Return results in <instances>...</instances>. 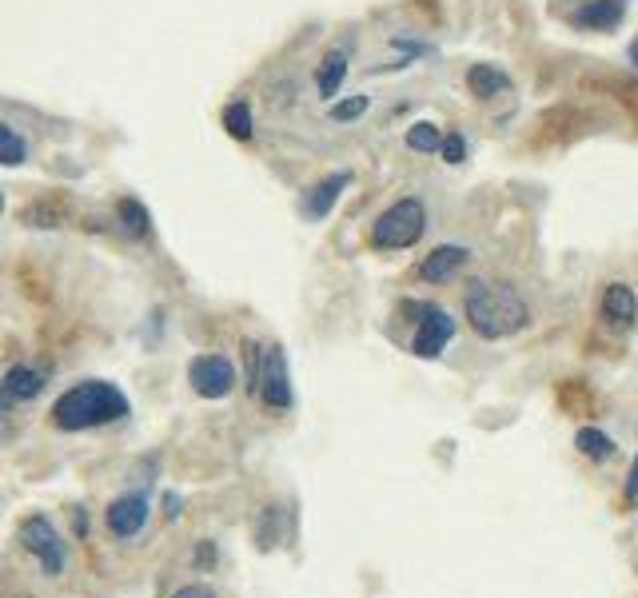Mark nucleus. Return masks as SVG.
Instances as JSON below:
<instances>
[{
	"instance_id": "f257e3e1",
	"label": "nucleus",
	"mask_w": 638,
	"mask_h": 598,
	"mask_svg": "<svg viewBox=\"0 0 638 598\" xmlns=\"http://www.w3.org/2000/svg\"><path fill=\"white\" fill-rule=\"evenodd\" d=\"M132 415L128 395L108 383V379H84L76 387H68L56 403H52V423L60 431H96L108 423H124Z\"/></svg>"
},
{
	"instance_id": "f03ea898",
	"label": "nucleus",
	"mask_w": 638,
	"mask_h": 598,
	"mask_svg": "<svg viewBox=\"0 0 638 598\" xmlns=\"http://www.w3.org/2000/svg\"><path fill=\"white\" fill-rule=\"evenodd\" d=\"M463 311H467V323L479 339H511L519 335L527 323H531V311L523 296L511 288V284H487V280H475L467 284V296H463Z\"/></svg>"
},
{
	"instance_id": "7ed1b4c3",
	"label": "nucleus",
	"mask_w": 638,
	"mask_h": 598,
	"mask_svg": "<svg viewBox=\"0 0 638 598\" xmlns=\"http://www.w3.org/2000/svg\"><path fill=\"white\" fill-rule=\"evenodd\" d=\"M427 232V208L423 200L415 196H403L395 200L375 224H371V248L375 252H403V248H415Z\"/></svg>"
},
{
	"instance_id": "20e7f679",
	"label": "nucleus",
	"mask_w": 638,
	"mask_h": 598,
	"mask_svg": "<svg viewBox=\"0 0 638 598\" xmlns=\"http://www.w3.org/2000/svg\"><path fill=\"white\" fill-rule=\"evenodd\" d=\"M16 543L40 563V571L48 579L64 575V567H68V543H64V535L56 531V523L48 515H40V511L24 515L20 527H16Z\"/></svg>"
},
{
	"instance_id": "39448f33",
	"label": "nucleus",
	"mask_w": 638,
	"mask_h": 598,
	"mask_svg": "<svg viewBox=\"0 0 638 598\" xmlns=\"http://www.w3.org/2000/svg\"><path fill=\"white\" fill-rule=\"evenodd\" d=\"M403 315H415V339H411V351L419 355V359H435V355H443V347L455 339V331H459V323L443 311V307H435V303H403L399 307Z\"/></svg>"
},
{
	"instance_id": "423d86ee",
	"label": "nucleus",
	"mask_w": 638,
	"mask_h": 598,
	"mask_svg": "<svg viewBox=\"0 0 638 598\" xmlns=\"http://www.w3.org/2000/svg\"><path fill=\"white\" fill-rule=\"evenodd\" d=\"M256 395L264 399V407L272 411H292L296 391H292V375H288V355L280 343L264 347L260 355V375H256Z\"/></svg>"
},
{
	"instance_id": "0eeeda50",
	"label": "nucleus",
	"mask_w": 638,
	"mask_h": 598,
	"mask_svg": "<svg viewBox=\"0 0 638 598\" xmlns=\"http://www.w3.org/2000/svg\"><path fill=\"white\" fill-rule=\"evenodd\" d=\"M236 363L228 355H196L188 363V383L200 399H228L236 391Z\"/></svg>"
},
{
	"instance_id": "6e6552de",
	"label": "nucleus",
	"mask_w": 638,
	"mask_h": 598,
	"mask_svg": "<svg viewBox=\"0 0 638 598\" xmlns=\"http://www.w3.org/2000/svg\"><path fill=\"white\" fill-rule=\"evenodd\" d=\"M148 515H152L148 511V495L144 491H128V495H120V499L108 503L104 523H108V531L116 539H136L148 527Z\"/></svg>"
},
{
	"instance_id": "1a4fd4ad",
	"label": "nucleus",
	"mask_w": 638,
	"mask_h": 598,
	"mask_svg": "<svg viewBox=\"0 0 638 598\" xmlns=\"http://www.w3.org/2000/svg\"><path fill=\"white\" fill-rule=\"evenodd\" d=\"M347 184H351V172H331V176H323L316 188H308L300 212H304L308 220H327L331 208L339 204V196L347 192Z\"/></svg>"
},
{
	"instance_id": "9d476101",
	"label": "nucleus",
	"mask_w": 638,
	"mask_h": 598,
	"mask_svg": "<svg viewBox=\"0 0 638 598\" xmlns=\"http://www.w3.org/2000/svg\"><path fill=\"white\" fill-rule=\"evenodd\" d=\"M471 260V252L463 248V244H439L423 264H419V280H427V284H447V280H455L459 276V268Z\"/></svg>"
},
{
	"instance_id": "9b49d317",
	"label": "nucleus",
	"mask_w": 638,
	"mask_h": 598,
	"mask_svg": "<svg viewBox=\"0 0 638 598\" xmlns=\"http://www.w3.org/2000/svg\"><path fill=\"white\" fill-rule=\"evenodd\" d=\"M623 16H627V0H591L571 16V24L595 28V32H615L623 24Z\"/></svg>"
},
{
	"instance_id": "f8f14e48",
	"label": "nucleus",
	"mask_w": 638,
	"mask_h": 598,
	"mask_svg": "<svg viewBox=\"0 0 638 598\" xmlns=\"http://www.w3.org/2000/svg\"><path fill=\"white\" fill-rule=\"evenodd\" d=\"M0 387L8 391L12 403H32V399L44 391V371L32 367V363H12V367L0 375Z\"/></svg>"
},
{
	"instance_id": "ddd939ff",
	"label": "nucleus",
	"mask_w": 638,
	"mask_h": 598,
	"mask_svg": "<svg viewBox=\"0 0 638 598\" xmlns=\"http://www.w3.org/2000/svg\"><path fill=\"white\" fill-rule=\"evenodd\" d=\"M603 315L615 323V327H631L638 319V296L631 284H607L603 292Z\"/></svg>"
},
{
	"instance_id": "4468645a",
	"label": "nucleus",
	"mask_w": 638,
	"mask_h": 598,
	"mask_svg": "<svg viewBox=\"0 0 638 598\" xmlns=\"http://www.w3.org/2000/svg\"><path fill=\"white\" fill-rule=\"evenodd\" d=\"M343 80H347V52H343V48H331L316 68L319 96H323V100H335V96H339V88H343Z\"/></svg>"
},
{
	"instance_id": "2eb2a0df",
	"label": "nucleus",
	"mask_w": 638,
	"mask_h": 598,
	"mask_svg": "<svg viewBox=\"0 0 638 598\" xmlns=\"http://www.w3.org/2000/svg\"><path fill=\"white\" fill-rule=\"evenodd\" d=\"M467 88H471L479 100H491V96L507 92V88H511V80H507L495 64H471V68H467Z\"/></svg>"
},
{
	"instance_id": "dca6fc26",
	"label": "nucleus",
	"mask_w": 638,
	"mask_h": 598,
	"mask_svg": "<svg viewBox=\"0 0 638 598\" xmlns=\"http://www.w3.org/2000/svg\"><path fill=\"white\" fill-rule=\"evenodd\" d=\"M575 447H579V455L583 459H595V463H607V459H615V439L607 435V431H599V427H579L575 431Z\"/></svg>"
},
{
	"instance_id": "f3484780",
	"label": "nucleus",
	"mask_w": 638,
	"mask_h": 598,
	"mask_svg": "<svg viewBox=\"0 0 638 598\" xmlns=\"http://www.w3.org/2000/svg\"><path fill=\"white\" fill-rule=\"evenodd\" d=\"M116 216H120V224H124V232H128L132 240H148V236H152V216H148V208H144L136 196H124V200L116 204Z\"/></svg>"
},
{
	"instance_id": "a211bd4d",
	"label": "nucleus",
	"mask_w": 638,
	"mask_h": 598,
	"mask_svg": "<svg viewBox=\"0 0 638 598\" xmlns=\"http://www.w3.org/2000/svg\"><path fill=\"white\" fill-rule=\"evenodd\" d=\"M220 120H224V132H228L232 140H252V132H256V120H252L248 100H232Z\"/></svg>"
},
{
	"instance_id": "6ab92c4d",
	"label": "nucleus",
	"mask_w": 638,
	"mask_h": 598,
	"mask_svg": "<svg viewBox=\"0 0 638 598\" xmlns=\"http://www.w3.org/2000/svg\"><path fill=\"white\" fill-rule=\"evenodd\" d=\"M24 156H28L24 136L8 124H0V168H16V164H24Z\"/></svg>"
},
{
	"instance_id": "aec40b11",
	"label": "nucleus",
	"mask_w": 638,
	"mask_h": 598,
	"mask_svg": "<svg viewBox=\"0 0 638 598\" xmlns=\"http://www.w3.org/2000/svg\"><path fill=\"white\" fill-rule=\"evenodd\" d=\"M439 144H443V132L431 120H419V124L407 128V148L411 152H439Z\"/></svg>"
},
{
	"instance_id": "412c9836",
	"label": "nucleus",
	"mask_w": 638,
	"mask_h": 598,
	"mask_svg": "<svg viewBox=\"0 0 638 598\" xmlns=\"http://www.w3.org/2000/svg\"><path fill=\"white\" fill-rule=\"evenodd\" d=\"M367 108H371V100H367V96H347V100H335V104H331V120L347 124V120H359Z\"/></svg>"
},
{
	"instance_id": "4be33fe9",
	"label": "nucleus",
	"mask_w": 638,
	"mask_h": 598,
	"mask_svg": "<svg viewBox=\"0 0 638 598\" xmlns=\"http://www.w3.org/2000/svg\"><path fill=\"white\" fill-rule=\"evenodd\" d=\"M439 156H443L447 164H463V156H467V140H463L459 132H447V136H443V144H439Z\"/></svg>"
},
{
	"instance_id": "5701e85b",
	"label": "nucleus",
	"mask_w": 638,
	"mask_h": 598,
	"mask_svg": "<svg viewBox=\"0 0 638 598\" xmlns=\"http://www.w3.org/2000/svg\"><path fill=\"white\" fill-rule=\"evenodd\" d=\"M172 598H216V591L208 583H184L180 591H172Z\"/></svg>"
},
{
	"instance_id": "b1692460",
	"label": "nucleus",
	"mask_w": 638,
	"mask_h": 598,
	"mask_svg": "<svg viewBox=\"0 0 638 598\" xmlns=\"http://www.w3.org/2000/svg\"><path fill=\"white\" fill-rule=\"evenodd\" d=\"M164 515H168L172 523H176V519L184 515V499H180L176 491H168V495H164Z\"/></svg>"
},
{
	"instance_id": "393cba45",
	"label": "nucleus",
	"mask_w": 638,
	"mask_h": 598,
	"mask_svg": "<svg viewBox=\"0 0 638 598\" xmlns=\"http://www.w3.org/2000/svg\"><path fill=\"white\" fill-rule=\"evenodd\" d=\"M196 563H200V567H212V563H216V543L204 539V543L196 547Z\"/></svg>"
},
{
	"instance_id": "a878e982",
	"label": "nucleus",
	"mask_w": 638,
	"mask_h": 598,
	"mask_svg": "<svg viewBox=\"0 0 638 598\" xmlns=\"http://www.w3.org/2000/svg\"><path fill=\"white\" fill-rule=\"evenodd\" d=\"M627 495L638 499V455H635V467H631V475H627Z\"/></svg>"
},
{
	"instance_id": "bb28decb",
	"label": "nucleus",
	"mask_w": 638,
	"mask_h": 598,
	"mask_svg": "<svg viewBox=\"0 0 638 598\" xmlns=\"http://www.w3.org/2000/svg\"><path fill=\"white\" fill-rule=\"evenodd\" d=\"M76 535H80V539L88 535V515H84V507H76Z\"/></svg>"
},
{
	"instance_id": "cd10ccee",
	"label": "nucleus",
	"mask_w": 638,
	"mask_h": 598,
	"mask_svg": "<svg viewBox=\"0 0 638 598\" xmlns=\"http://www.w3.org/2000/svg\"><path fill=\"white\" fill-rule=\"evenodd\" d=\"M12 407H16V403H12V399H8V391H4V387H0V415H8V411H12Z\"/></svg>"
},
{
	"instance_id": "c85d7f7f",
	"label": "nucleus",
	"mask_w": 638,
	"mask_h": 598,
	"mask_svg": "<svg viewBox=\"0 0 638 598\" xmlns=\"http://www.w3.org/2000/svg\"><path fill=\"white\" fill-rule=\"evenodd\" d=\"M631 64H635V68H638V36H635V40H631Z\"/></svg>"
},
{
	"instance_id": "c756f323",
	"label": "nucleus",
	"mask_w": 638,
	"mask_h": 598,
	"mask_svg": "<svg viewBox=\"0 0 638 598\" xmlns=\"http://www.w3.org/2000/svg\"><path fill=\"white\" fill-rule=\"evenodd\" d=\"M0 216H4V196H0Z\"/></svg>"
}]
</instances>
